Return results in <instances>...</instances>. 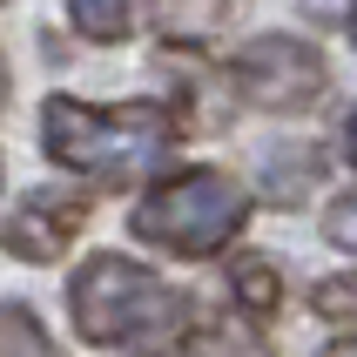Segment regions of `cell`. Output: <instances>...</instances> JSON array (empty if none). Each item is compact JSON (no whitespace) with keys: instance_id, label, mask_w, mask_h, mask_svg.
I'll return each instance as SVG.
<instances>
[{"instance_id":"1","label":"cell","mask_w":357,"mask_h":357,"mask_svg":"<svg viewBox=\"0 0 357 357\" xmlns=\"http://www.w3.org/2000/svg\"><path fill=\"white\" fill-rule=\"evenodd\" d=\"M68 310H75V331L88 344H108V351H135V357H169L196 337V297H182L176 283H162L155 270L101 250L75 270L68 283Z\"/></svg>"},{"instance_id":"2","label":"cell","mask_w":357,"mask_h":357,"mask_svg":"<svg viewBox=\"0 0 357 357\" xmlns=\"http://www.w3.org/2000/svg\"><path fill=\"white\" fill-rule=\"evenodd\" d=\"M176 142V121L162 101H121V108H88L75 95H47L40 108V149L75 169V176L121 189V182L149 176Z\"/></svg>"},{"instance_id":"3","label":"cell","mask_w":357,"mask_h":357,"mask_svg":"<svg viewBox=\"0 0 357 357\" xmlns=\"http://www.w3.org/2000/svg\"><path fill=\"white\" fill-rule=\"evenodd\" d=\"M128 222L142 243H155L169 257H209L250 222V189L229 169H182V176L155 182Z\"/></svg>"},{"instance_id":"4","label":"cell","mask_w":357,"mask_h":357,"mask_svg":"<svg viewBox=\"0 0 357 357\" xmlns=\"http://www.w3.org/2000/svg\"><path fill=\"white\" fill-rule=\"evenodd\" d=\"M324 47H310V40L297 34H263L250 40L236 54V88L243 101H257V108H270V115H297V108H310V101L324 95Z\"/></svg>"},{"instance_id":"5","label":"cell","mask_w":357,"mask_h":357,"mask_svg":"<svg viewBox=\"0 0 357 357\" xmlns=\"http://www.w3.org/2000/svg\"><path fill=\"white\" fill-rule=\"evenodd\" d=\"M81 222H88V196H75V189H27L20 209H7V222H0V250L20 263H54L81 236Z\"/></svg>"},{"instance_id":"6","label":"cell","mask_w":357,"mask_h":357,"mask_svg":"<svg viewBox=\"0 0 357 357\" xmlns=\"http://www.w3.org/2000/svg\"><path fill=\"white\" fill-rule=\"evenodd\" d=\"M149 14H155V34L169 47H196L236 20V0H149Z\"/></svg>"},{"instance_id":"7","label":"cell","mask_w":357,"mask_h":357,"mask_svg":"<svg viewBox=\"0 0 357 357\" xmlns=\"http://www.w3.org/2000/svg\"><path fill=\"white\" fill-rule=\"evenodd\" d=\"M182 357H270V344L250 317H202L196 337L182 344Z\"/></svg>"},{"instance_id":"8","label":"cell","mask_w":357,"mask_h":357,"mask_svg":"<svg viewBox=\"0 0 357 357\" xmlns=\"http://www.w3.org/2000/svg\"><path fill=\"white\" fill-rule=\"evenodd\" d=\"M135 14H142V0H68L75 34L81 40H101V47H115V40L135 34Z\"/></svg>"},{"instance_id":"9","label":"cell","mask_w":357,"mask_h":357,"mask_svg":"<svg viewBox=\"0 0 357 357\" xmlns=\"http://www.w3.org/2000/svg\"><path fill=\"white\" fill-rule=\"evenodd\" d=\"M229 290H236V303L250 310V317H270V310L283 303V277H277L270 257H236L229 263Z\"/></svg>"},{"instance_id":"10","label":"cell","mask_w":357,"mask_h":357,"mask_svg":"<svg viewBox=\"0 0 357 357\" xmlns=\"http://www.w3.org/2000/svg\"><path fill=\"white\" fill-rule=\"evenodd\" d=\"M0 357H61V344L40 331L27 303H0Z\"/></svg>"},{"instance_id":"11","label":"cell","mask_w":357,"mask_h":357,"mask_svg":"<svg viewBox=\"0 0 357 357\" xmlns=\"http://www.w3.org/2000/svg\"><path fill=\"white\" fill-rule=\"evenodd\" d=\"M317 310H324V317H337V324H351V317H357V270H351V277L317 283Z\"/></svg>"},{"instance_id":"12","label":"cell","mask_w":357,"mask_h":357,"mask_svg":"<svg viewBox=\"0 0 357 357\" xmlns=\"http://www.w3.org/2000/svg\"><path fill=\"white\" fill-rule=\"evenodd\" d=\"M324 236L337 243V250H351V257H357V189L331 202V216H324Z\"/></svg>"},{"instance_id":"13","label":"cell","mask_w":357,"mask_h":357,"mask_svg":"<svg viewBox=\"0 0 357 357\" xmlns=\"http://www.w3.org/2000/svg\"><path fill=\"white\" fill-rule=\"evenodd\" d=\"M344 155H351V162H357V115H351V121H344Z\"/></svg>"},{"instance_id":"14","label":"cell","mask_w":357,"mask_h":357,"mask_svg":"<svg viewBox=\"0 0 357 357\" xmlns=\"http://www.w3.org/2000/svg\"><path fill=\"white\" fill-rule=\"evenodd\" d=\"M324 357H357V337H351V344H331Z\"/></svg>"},{"instance_id":"15","label":"cell","mask_w":357,"mask_h":357,"mask_svg":"<svg viewBox=\"0 0 357 357\" xmlns=\"http://www.w3.org/2000/svg\"><path fill=\"white\" fill-rule=\"evenodd\" d=\"M0 101H7V61H0Z\"/></svg>"}]
</instances>
